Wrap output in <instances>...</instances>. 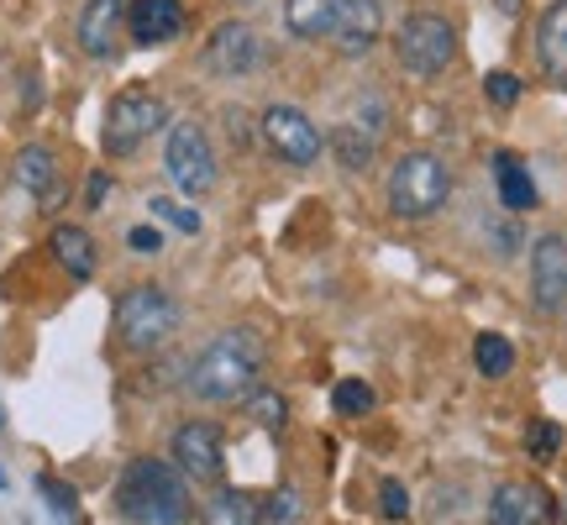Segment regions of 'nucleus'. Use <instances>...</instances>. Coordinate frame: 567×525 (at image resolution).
Masks as SVG:
<instances>
[{
	"label": "nucleus",
	"mask_w": 567,
	"mask_h": 525,
	"mask_svg": "<svg viewBox=\"0 0 567 525\" xmlns=\"http://www.w3.org/2000/svg\"><path fill=\"white\" fill-rule=\"evenodd\" d=\"M258 379H264V342H258V331L226 326V331H216V337L189 358L184 389L205 404H237L258 389Z\"/></svg>",
	"instance_id": "nucleus-1"
},
{
	"label": "nucleus",
	"mask_w": 567,
	"mask_h": 525,
	"mask_svg": "<svg viewBox=\"0 0 567 525\" xmlns=\"http://www.w3.org/2000/svg\"><path fill=\"white\" fill-rule=\"evenodd\" d=\"M116 509L126 525H184L189 521V478L168 457L126 463L116 484Z\"/></svg>",
	"instance_id": "nucleus-2"
},
{
	"label": "nucleus",
	"mask_w": 567,
	"mask_h": 525,
	"mask_svg": "<svg viewBox=\"0 0 567 525\" xmlns=\"http://www.w3.org/2000/svg\"><path fill=\"white\" fill-rule=\"evenodd\" d=\"M384 200L400 222H431V216L452 200V168H446V158L431 153V147L400 153L384 179Z\"/></svg>",
	"instance_id": "nucleus-3"
},
{
	"label": "nucleus",
	"mask_w": 567,
	"mask_h": 525,
	"mask_svg": "<svg viewBox=\"0 0 567 525\" xmlns=\"http://www.w3.org/2000/svg\"><path fill=\"white\" fill-rule=\"evenodd\" d=\"M179 321H184V310L163 284H132V289L116 295V310H111L116 342H122L126 352H137V358H147V352H158V347L174 342Z\"/></svg>",
	"instance_id": "nucleus-4"
},
{
	"label": "nucleus",
	"mask_w": 567,
	"mask_h": 525,
	"mask_svg": "<svg viewBox=\"0 0 567 525\" xmlns=\"http://www.w3.org/2000/svg\"><path fill=\"white\" fill-rule=\"evenodd\" d=\"M163 174L174 179V189L179 195H189V200H200V195H210L216 189V179H221V163H216V142H210V132H205L200 122H168V142H163Z\"/></svg>",
	"instance_id": "nucleus-5"
},
{
	"label": "nucleus",
	"mask_w": 567,
	"mask_h": 525,
	"mask_svg": "<svg viewBox=\"0 0 567 525\" xmlns=\"http://www.w3.org/2000/svg\"><path fill=\"white\" fill-rule=\"evenodd\" d=\"M168 126V101H163L158 90H142V84H132V90H122L116 101H111V111H105V153L111 158H132L142 142L153 137V132H163Z\"/></svg>",
	"instance_id": "nucleus-6"
},
{
	"label": "nucleus",
	"mask_w": 567,
	"mask_h": 525,
	"mask_svg": "<svg viewBox=\"0 0 567 525\" xmlns=\"http://www.w3.org/2000/svg\"><path fill=\"white\" fill-rule=\"evenodd\" d=\"M394 59L405 63L410 74H446L452 63H457V27L436 11H415V17L400 21V32H394Z\"/></svg>",
	"instance_id": "nucleus-7"
},
{
	"label": "nucleus",
	"mask_w": 567,
	"mask_h": 525,
	"mask_svg": "<svg viewBox=\"0 0 567 525\" xmlns=\"http://www.w3.org/2000/svg\"><path fill=\"white\" fill-rule=\"evenodd\" d=\"M258 137H264L268 153L279 163H289V168H310V163H321V153H326L321 126L310 122L300 105H284V101H274L264 116H258Z\"/></svg>",
	"instance_id": "nucleus-8"
},
{
	"label": "nucleus",
	"mask_w": 567,
	"mask_h": 525,
	"mask_svg": "<svg viewBox=\"0 0 567 525\" xmlns=\"http://www.w3.org/2000/svg\"><path fill=\"white\" fill-rule=\"evenodd\" d=\"M168 463L179 467L189 484H216L226 473V436L221 425L210 421H184L174 436H168Z\"/></svg>",
	"instance_id": "nucleus-9"
},
{
	"label": "nucleus",
	"mask_w": 567,
	"mask_h": 525,
	"mask_svg": "<svg viewBox=\"0 0 567 525\" xmlns=\"http://www.w3.org/2000/svg\"><path fill=\"white\" fill-rule=\"evenodd\" d=\"M200 59H205V69H210L216 80H247V74H252L268 53H264L258 27H247V21H221V27L205 38Z\"/></svg>",
	"instance_id": "nucleus-10"
},
{
	"label": "nucleus",
	"mask_w": 567,
	"mask_h": 525,
	"mask_svg": "<svg viewBox=\"0 0 567 525\" xmlns=\"http://www.w3.org/2000/svg\"><path fill=\"white\" fill-rule=\"evenodd\" d=\"M530 300L542 316H563L567 310V237L547 231L530 243Z\"/></svg>",
	"instance_id": "nucleus-11"
},
{
	"label": "nucleus",
	"mask_w": 567,
	"mask_h": 525,
	"mask_svg": "<svg viewBox=\"0 0 567 525\" xmlns=\"http://www.w3.org/2000/svg\"><path fill=\"white\" fill-rule=\"evenodd\" d=\"M326 38H331V48H337L342 59H368V53L384 42V6H379V0H342Z\"/></svg>",
	"instance_id": "nucleus-12"
},
{
	"label": "nucleus",
	"mask_w": 567,
	"mask_h": 525,
	"mask_svg": "<svg viewBox=\"0 0 567 525\" xmlns=\"http://www.w3.org/2000/svg\"><path fill=\"white\" fill-rule=\"evenodd\" d=\"M126 6H132V0H84V6H80L74 38H80L84 59H95V63L116 59L122 32H126Z\"/></svg>",
	"instance_id": "nucleus-13"
},
{
	"label": "nucleus",
	"mask_w": 567,
	"mask_h": 525,
	"mask_svg": "<svg viewBox=\"0 0 567 525\" xmlns=\"http://www.w3.org/2000/svg\"><path fill=\"white\" fill-rule=\"evenodd\" d=\"M11 179H17L27 195H38L42 210H59V200H63V168H59V153H53V147L27 142L17 158H11Z\"/></svg>",
	"instance_id": "nucleus-14"
},
{
	"label": "nucleus",
	"mask_w": 567,
	"mask_h": 525,
	"mask_svg": "<svg viewBox=\"0 0 567 525\" xmlns=\"http://www.w3.org/2000/svg\"><path fill=\"white\" fill-rule=\"evenodd\" d=\"M184 0H132L126 6V38L137 48H163L184 32Z\"/></svg>",
	"instance_id": "nucleus-15"
},
{
	"label": "nucleus",
	"mask_w": 567,
	"mask_h": 525,
	"mask_svg": "<svg viewBox=\"0 0 567 525\" xmlns=\"http://www.w3.org/2000/svg\"><path fill=\"white\" fill-rule=\"evenodd\" d=\"M488 525H547V494L526 478H505L488 494Z\"/></svg>",
	"instance_id": "nucleus-16"
},
{
	"label": "nucleus",
	"mask_w": 567,
	"mask_h": 525,
	"mask_svg": "<svg viewBox=\"0 0 567 525\" xmlns=\"http://www.w3.org/2000/svg\"><path fill=\"white\" fill-rule=\"evenodd\" d=\"M536 59L547 69V80L567 90V0H551L536 21Z\"/></svg>",
	"instance_id": "nucleus-17"
},
{
	"label": "nucleus",
	"mask_w": 567,
	"mask_h": 525,
	"mask_svg": "<svg viewBox=\"0 0 567 525\" xmlns=\"http://www.w3.org/2000/svg\"><path fill=\"white\" fill-rule=\"evenodd\" d=\"M48 247H53V258L63 262V274L69 279H95V268H101V247H95V237L84 231V226H53V237H48Z\"/></svg>",
	"instance_id": "nucleus-18"
},
{
	"label": "nucleus",
	"mask_w": 567,
	"mask_h": 525,
	"mask_svg": "<svg viewBox=\"0 0 567 525\" xmlns=\"http://www.w3.org/2000/svg\"><path fill=\"white\" fill-rule=\"evenodd\" d=\"M494 184H499V205L505 210H536V184H530L526 163L515 158V153H494Z\"/></svg>",
	"instance_id": "nucleus-19"
},
{
	"label": "nucleus",
	"mask_w": 567,
	"mask_h": 525,
	"mask_svg": "<svg viewBox=\"0 0 567 525\" xmlns=\"http://www.w3.org/2000/svg\"><path fill=\"white\" fill-rule=\"evenodd\" d=\"M337 6H342V0H284V27H289V38H300V42L326 38Z\"/></svg>",
	"instance_id": "nucleus-20"
},
{
	"label": "nucleus",
	"mask_w": 567,
	"mask_h": 525,
	"mask_svg": "<svg viewBox=\"0 0 567 525\" xmlns=\"http://www.w3.org/2000/svg\"><path fill=\"white\" fill-rule=\"evenodd\" d=\"M326 147H331V158L342 163L347 174H368V168H373V153H379V142L368 137L363 126H331V132H326Z\"/></svg>",
	"instance_id": "nucleus-21"
},
{
	"label": "nucleus",
	"mask_w": 567,
	"mask_h": 525,
	"mask_svg": "<svg viewBox=\"0 0 567 525\" xmlns=\"http://www.w3.org/2000/svg\"><path fill=\"white\" fill-rule=\"evenodd\" d=\"M200 525H258V500L243 488H216L200 509Z\"/></svg>",
	"instance_id": "nucleus-22"
},
{
	"label": "nucleus",
	"mask_w": 567,
	"mask_h": 525,
	"mask_svg": "<svg viewBox=\"0 0 567 525\" xmlns=\"http://www.w3.org/2000/svg\"><path fill=\"white\" fill-rule=\"evenodd\" d=\"M473 363H478L484 379H505L509 368H515V347H509V337H499V331H478V342H473Z\"/></svg>",
	"instance_id": "nucleus-23"
},
{
	"label": "nucleus",
	"mask_w": 567,
	"mask_h": 525,
	"mask_svg": "<svg viewBox=\"0 0 567 525\" xmlns=\"http://www.w3.org/2000/svg\"><path fill=\"white\" fill-rule=\"evenodd\" d=\"M243 404H247V421L264 425V431H274V436L289 425V400H284L279 389H252Z\"/></svg>",
	"instance_id": "nucleus-24"
},
{
	"label": "nucleus",
	"mask_w": 567,
	"mask_h": 525,
	"mask_svg": "<svg viewBox=\"0 0 567 525\" xmlns=\"http://www.w3.org/2000/svg\"><path fill=\"white\" fill-rule=\"evenodd\" d=\"M305 515V500H300V488H274L268 500H258V525H300Z\"/></svg>",
	"instance_id": "nucleus-25"
},
{
	"label": "nucleus",
	"mask_w": 567,
	"mask_h": 525,
	"mask_svg": "<svg viewBox=\"0 0 567 525\" xmlns=\"http://www.w3.org/2000/svg\"><path fill=\"white\" fill-rule=\"evenodd\" d=\"M38 494H42V505H48V515H53L59 525H74V521H80V500H74V488L63 484V478L42 473V478H38Z\"/></svg>",
	"instance_id": "nucleus-26"
},
{
	"label": "nucleus",
	"mask_w": 567,
	"mask_h": 525,
	"mask_svg": "<svg viewBox=\"0 0 567 525\" xmlns=\"http://www.w3.org/2000/svg\"><path fill=\"white\" fill-rule=\"evenodd\" d=\"M373 404H379V394H373V389H368L363 379H342V384L331 389V410H337V415H347V421L368 415Z\"/></svg>",
	"instance_id": "nucleus-27"
},
{
	"label": "nucleus",
	"mask_w": 567,
	"mask_h": 525,
	"mask_svg": "<svg viewBox=\"0 0 567 525\" xmlns=\"http://www.w3.org/2000/svg\"><path fill=\"white\" fill-rule=\"evenodd\" d=\"M147 210H153V222H168L174 231H184V237H195L200 231V210H189V205H179V200H168V195H153L147 200Z\"/></svg>",
	"instance_id": "nucleus-28"
},
{
	"label": "nucleus",
	"mask_w": 567,
	"mask_h": 525,
	"mask_svg": "<svg viewBox=\"0 0 567 525\" xmlns=\"http://www.w3.org/2000/svg\"><path fill=\"white\" fill-rule=\"evenodd\" d=\"M526 452L536 463H551L557 452H563V425L557 421H530L526 425Z\"/></svg>",
	"instance_id": "nucleus-29"
},
{
	"label": "nucleus",
	"mask_w": 567,
	"mask_h": 525,
	"mask_svg": "<svg viewBox=\"0 0 567 525\" xmlns=\"http://www.w3.org/2000/svg\"><path fill=\"white\" fill-rule=\"evenodd\" d=\"M484 95H488V105H515L520 101V80H515L509 69H494L484 80Z\"/></svg>",
	"instance_id": "nucleus-30"
},
{
	"label": "nucleus",
	"mask_w": 567,
	"mask_h": 525,
	"mask_svg": "<svg viewBox=\"0 0 567 525\" xmlns=\"http://www.w3.org/2000/svg\"><path fill=\"white\" fill-rule=\"evenodd\" d=\"M379 509H384L389 521H405L410 515V488L400 484V478H384V484H379Z\"/></svg>",
	"instance_id": "nucleus-31"
},
{
	"label": "nucleus",
	"mask_w": 567,
	"mask_h": 525,
	"mask_svg": "<svg viewBox=\"0 0 567 525\" xmlns=\"http://www.w3.org/2000/svg\"><path fill=\"white\" fill-rule=\"evenodd\" d=\"M126 247H132V253H142V258H158V253H163V231H158V226H132V231H126Z\"/></svg>",
	"instance_id": "nucleus-32"
},
{
	"label": "nucleus",
	"mask_w": 567,
	"mask_h": 525,
	"mask_svg": "<svg viewBox=\"0 0 567 525\" xmlns=\"http://www.w3.org/2000/svg\"><path fill=\"white\" fill-rule=\"evenodd\" d=\"M105 195H111V174H105V168H95V174H90V184H84V205H90V210H101Z\"/></svg>",
	"instance_id": "nucleus-33"
},
{
	"label": "nucleus",
	"mask_w": 567,
	"mask_h": 525,
	"mask_svg": "<svg viewBox=\"0 0 567 525\" xmlns=\"http://www.w3.org/2000/svg\"><path fill=\"white\" fill-rule=\"evenodd\" d=\"M226 132H231V142H247V137H252V132H247V116L237 111V105L226 111Z\"/></svg>",
	"instance_id": "nucleus-34"
},
{
	"label": "nucleus",
	"mask_w": 567,
	"mask_h": 525,
	"mask_svg": "<svg viewBox=\"0 0 567 525\" xmlns=\"http://www.w3.org/2000/svg\"><path fill=\"white\" fill-rule=\"evenodd\" d=\"M494 6H499L505 17H515V11H520V0H494Z\"/></svg>",
	"instance_id": "nucleus-35"
},
{
	"label": "nucleus",
	"mask_w": 567,
	"mask_h": 525,
	"mask_svg": "<svg viewBox=\"0 0 567 525\" xmlns=\"http://www.w3.org/2000/svg\"><path fill=\"white\" fill-rule=\"evenodd\" d=\"M0 431H6V410H0Z\"/></svg>",
	"instance_id": "nucleus-36"
}]
</instances>
